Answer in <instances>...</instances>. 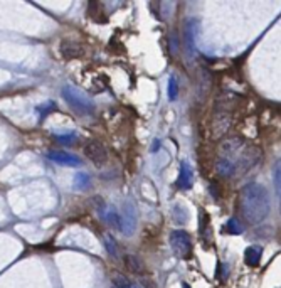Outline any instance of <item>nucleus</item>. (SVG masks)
I'll return each instance as SVG.
<instances>
[{"mask_svg":"<svg viewBox=\"0 0 281 288\" xmlns=\"http://www.w3.org/2000/svg\"><path fill=\"white\" fill-rule=\"evenodd\" d=\"M239 209L249 224L263 223L271 209L268 191L258 182H249L239 192Z\"/></svg>","mask_w":281,"mask_h":288,"instance_id":"1","label":"nucleus"},{"mask_svg":"<svg viewBox=\"0 0 281 288\" xmlns=\"http://www.w3.org/2000/svg\"><path fill=\"white\" fill-rule=\"evenodd\" d=\"M170 246L179 258H189L192 255V239L184 229H175L170 233Z\"/></svg>","mask_w":281,"mask_h":288,"instance_id":"2","label":"nucleus"},{"mask_svg":"<svg viewBox=\"0 0 281 288\" xmlns=\"http://www.w3.org/2000/svg\"><path fill=\"white\" fill-rule=\"evenodd\" d=\"M197 32H199V20L189 19L185 22V29H184V46H185V52H187L190 59H195V56H197V48H195Z\"/></svg>","mask_w":281,"mask_h":288,"instance_id":"3","label":"nucleus"},{"mask_svg":"<svg viewBox=\"0 0 281 288\" xmlns=\"http://www.w3.org/2000/svg\"><path fill=\"white\" fill-rule=\"evenodd\" d=\"M84 155H86L88 160H91L94 165L101 167L106 164L108 160V152H106V147L101 142H89L84 147Z\"/></svg>","mask_w":281,"mask_h":288,"instance_id":"4","label":"nucleus"},{"mask_svg":"<svg viewBox=\"0 0 281 288\" xmlns=\"http://www.w3.org/2000/svg\"><path fill=\"white\" fill-rule=\"evenodd\" d=\"M136 229V209L131 204L125 206V214L121 216V233L130 236Z\"/></svg>","mask_w":281,"mask_h":288,"instance_id":"5","label":"nucleus"},{"mask_svg":"<svg viewBox=\"0 0 281 288\" xmlns=\"http://www.w3.org/2000/svg\"><path fill=\"white\" fill-rule=\"evenodd\" d=\"M175 186L182 191H189L192 187V169L187 162H182V165H180V174Z\"/></svg>","mask_w":281,"mask_h":288,"instance_id":"6","label":"nucleus"},{"mask_svg":"<svg viewBox=\"0 0 281 288\" xmlns=\"http://www.w3.org/2000/svg\"><path fill=\"white\" fill-rule=\"evenodd\" d=\"M216 170L221 177H232L237 172L234 162L231 159H226V157H217Z\"/></svg>","mask_w":281,"mask_h":288,"instance_id":"7","label":"nucleus"},{"mask_svg":"<svg viewBox=\"0 0 281 288\" xmlns=\"http://www.w3.org/2000/svg\"><path fill=\"white\" fill-rule=\"evenodd\" d=\"M88 15L98 24H104L106 20H108L103 4H99V2H89L88 4Z\"/></svg>","mask_w":281,"mask_h":288,"instance_id":"8","label":"nucleus"},{"mask_svg":"<svg viewBox=\"0 0 281 288\" xmlns=\"http://www.w3.org/2000/svg\"><path fill=\"white\" fill-rule=\"evenodd\" d=\"M61 52L64 57H79L84 54L83 46H79L74 41H62L61 43Z\"/></svg>","mask_w":281,"mask_h":288,"instance_id":"9","label":"nucleus"},{"mask_svg":"<svg viewBox=\"0 0 281 288\" xmlns=\"http://www.w3.org/2000/svg\"><path fill=\"white\" fill-rule=\"evenodd\" d=\"M261 256H263V249L261 246H249V248L244 251V261L248 266L251 268H256L261 261Z\"/></svg>","mask_w":281,"mask_h":288,"instance_id":"10","label":"nucleus"},{"mask_svg":"<svg viewBox=\"0 0 281 288\" xmlns=\"http://www.w3.org/2000/svg\"><path fill=\"white\" fill-rule=\"evenodd\" d=\"M209 216L205 214L204 209H200L199 211V233H200V236H202L205 241H209V233H210V229H209Z\"/></svg>","mask_w":281,"mask_h":288,"instance_id":"11","label":"nucleus"},{"mask_svg":"<svg viewBox=\"0 0 281 288\" xmlns=\"http://www.w3.org/2000/svg\"><path fill=\"white\" fill-rule=\"evenodd\" d=\"M273 181H274V189H276V196L279 199V211H281V159L274 164Z\"/></svg>","mask_w":281,"mask_h":288,"instance_id":"12","label":"nucleus"},{"mask_svg":"<svg viewBox=\"0 0 281 288\" xmlns=\"http://www.w3.org/2000/svg\"><path fill=\"white\" fill-rule=\"evenodd\" d=\"M244 229H242V224L237 221L236 218L227 219V223L224 224V233L227 234H241Z\"/></svg>","mask_w":281,"mask_h":288,"instance_id":"13","label":"nucleus"},{"mask_svg":"<svg viewBox=\"0 0 281 288\" xmlns=\"http://www.w3.org/2000/svg\"><path fill=\"white\" fill-rule=\"evenodd\" d=\"M125 263H126V266H128L131 271H135V273H142V271L145 270V266H143L142 260L138 258V256L128 255V256L125 258Z\"/></svg>","mask_w":281,"mask_h":288,"instance_id":"14","label":"nucleus"},{"mask_svg":"<svg viewBox=\"0 0 281 288\" xmlns=\"http://www.w3.org/2000/svg\"><path fill=\"white\" fill-rule=\"evenodd\" d=\"M177 95H179V85H177V80L173 76H170V80H168V99L170 101H175L177 99Z\"/></svg>","mask_w":281,"mask_h":288,"instance_id":"15","label":"nucleus"},{"mask_svg":"<svg viewBox=\"0 0 281 288\" xmlns=\"http://www.w3.org/2000/svg\"><path fill=\"white\" fill-rule=\"evenodd\" d=\"M115 288H140V286L131 283V281L126 280L125 276H118V278H115Z\"/></svg>","mask_w":281,"mask_h":288,"instance_id":"16","label":"nucleus"}]
</instances>
